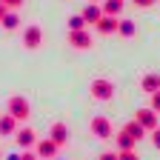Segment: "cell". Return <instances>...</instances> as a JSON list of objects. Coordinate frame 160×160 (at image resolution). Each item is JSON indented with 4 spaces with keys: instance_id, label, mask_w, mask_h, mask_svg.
<instances>
[{
    "instance_id": "6da1fadb",
    "label": "cell",
    "mask_w": 160,
    "mask_h": 160,
    "mask_svg": "<svg viewBox=\"0 0 160 160\" xmlns=\"http://www.w3.org/2000/svg\"><path fill=\"white\" fill-rule=\"evenodd\" d=\"M9 114L14 117V120H26L29 117V103L23 97H12L9 100Z\"/></svg>"
},
{
    "instance_id": "7a4b0ae2",
    "label": "cell",
    "mask_w": 160,
    "mask_h": 160,
    "mask_svg": "<svg viewBox=\"0 0 160 160\" xmlns=\"http://www.w3.org/2000/svg\"><path fill=\"white\" fill-rule=\"evenodd\" d=\"M112 92H114V86L109 83V80H94V83H92V94H94L97 100L112 97Z\"/></svg>"
},
{
    "instance_id": "3957f363",
    "label": "cell",
    "mask_w": 160,
    "mask_h": 160,
    "mask_svg": "<svg viewBox=\"0 0 160 160\" xmlns=\"http://www.w3.org/2000/svg\"><path fill=\"white\" fill-rule=\"evenodd\" d=\"M92 132H94L97 137H103V140H106V137L112 134V129H109V123H106L103 117H97V120H92Z\"/></svg>"
},
{
    "instance_id": "277c9868",
    "label": "cell",
    "mask_w": 160,
    "mask_h": 160,
    "mask_svg": "<svg viewBox=\"0 0 160 160\" xmlns=\"http://www.w3.org/2000/svg\"><path fill=\"white\" fill-rule=\"evenodd\" d=\"M97 29L103 32V34H109V32H114V29H117V20H114L112 14H103V17L97 20Z\"/></svg>"
},
{
    "instance_id": "5b68a950",
    "label": "cell",
    "mask_w": 160,
    "mask_h": 160,
    "mask_svg": "<svg viewBox=\"0 0 160 160\" xmlns=\"http://www.w3.org/2000/svg\"><path fill=\"white\" fill-rule=\"evenodd\" d=\"M137 123L143 126V129H154V112H152V109L137 112Z\"/></svg>"
},
{
    "instance_id": "8992f818",
    "label": "cell",
    "mask_w": 160,
    "mask_h": 160,
    "mask_svg": "<svg viewBox=\"0 0 160 160\" xmlns=\"http://www.w3.org/2000/svg\"><path fill=\"white\" fill-rule=\"evenodd\" d=\"M52 140L60 146V143H66L69 140V129L63 126V123H54V129H52Z\"/></svg>"
},
{
    "instance_id": "52a82bcc",
    "label": "cell",
    "mask_w": 160,
    "mask_h": 160,
    "mask_svg": "<svg viewBox=\"0 0 160 160\" xmlns=\"http://www.w3.org/2000/svg\"><path fill=\"white\" fill-rule=\"evenodd\" d=\"M23 43H26L29 49H34V46L40 43V29H37V26H32V29H26V34H23Z\"/></svg>"
},
{
    "instance_id": "ba28073f",
    "label": "cell",
    "mask_w": 160,
    "mask_h": 160,
    "mask_svg": "<svg viewBox=\"0 0 160 160\" xmlns=\"http://www.w3.org/2000/svg\"><path fill=\"white\" fill-rule=\"evenodd\" d=\"M37 152L43 154V157H52V154L57 152V143H54V140H43V143L37 146Z\"/></svg>"
},
{
    "instance_id": "9c48e42d",
    "label": "cell",
    "mask_w": 160,
    "mask_h": 160,
    "mask_svg": "<svg viewBox=\"0 0 160 160\" xmlns=\"http://www.w3.org/2000/svg\"><path fill=\"white\" fill-rule=\"evenodd\" d=\"M69 40H72V43H74L77 49L89 46V34H86V32H72V37H69Z\"/></svg>"
},
{
    "instance_id": "30bf717a",
    "label": "cell",
    "mask_w": 160,
    "mask_h": 160,
    "mask_svg": "<svg viewBox=\"0 0 160 160\" xmlns=\"http://www.w3.org/2000/svg\"><path fill=\"white\" fill-rule=\"evenodd\" d=\"M143 89H146V92H152V94H154V92H157V89H160V77H157V74H149V77H146V80H143Z\"/></svg>"
},
{
    "instance_id": "8fae6325",
    "label": "cell",
    "mask_w": 160,
    "mask_h": 160,
    "mask_svg": "<svg viewBox=\"0 0 160 160\" xmlns=\"http://www.w3.org/2000/svg\"><path fill=\"white\" fill-rule=\"evenodd\" d=\"M100 17H103V14H100V9H97V6H89V9L83 12V20H86V23H97Z\"/></svg>"
},
{
    "instance_id": "7c38bea8",
    "label": "cell",
    "mask_w": 160,
    "mask_h": 160,
    "mask_svg": "<svg viewBox=\"0 0 160 160\" xmlns=\"http://www.w3.org/2000/svg\"><path fill=\"white\" fill-rule=\"evenodd\" d=\"M17 143H20V146H29V143H34V132H32V129L17 132Z\"/></svg>"
},
{
    "instance_id": "4fadbf2b",
    "label": "cell",
    "mask_w": 160,
    "mask_h": 160,
    "mask_svg": "<svg viewBox=\"0 0 160 160\" xmlns=\"http://www.w3.org/2000/svg\"><path fill=\"white\" fill-rule=\"evenodd\" d=\"M120 9H123V0H106V3H103V12L106 14H117Z\"/></svg>"
},
{
    "instance_id": "5bb4252c",
    "label": "cell",
    "mask_w": 160,
    "mask_h": 160,
    "mask_svg": "<svg viewBox=\"0 0 160 160\" xmlns=\"http://www.w3.org/2000/svg\"><path fill=\"white\" fill-rule=\"evenodd\" d=\"M126 134L134 137V140H140V137H143V126H140V123H129L126 126Z\"/></svg>"
},
{
    "instance_id": "9a60e30c",
    "label": "cell",
    "mask_w": 160,
    "mask_h": 160,
    "mask_svg": "<svg viewBox=\"0 0 160 160\" xmlns=\"http://www.w3.org/2000/svg\"><path fill=\"white\" fill-rule=\"evenodd\" d=\"M117 32H120V34H126V37H132V34H134L132 20H120V23H117Z\"/></svg>"
},
{
    "instance_id": "2e32d148",
    "label": "cell",
    "mask_w": 160,
    "mask_h": 160,
    "mask_svg": "<svg viewBox=\"0 0 160 160\" xmlns=\"http://www.w3.org/2000/svg\"><path fill=\"white\" fill-rule=\"evenodd\" d=\"M12 129H14V117L9 114V117H3V120H0V132H6V134H9Z\"/></svg>"
},
{
    "instance_id": "e0dca14e",
    "label": "cell",
    "mask_w": 160,
    "mask_h": 160,
    "mask_svg": "<svg viewBox=\"0 0 160 160\" xmlns=\"http://www.w3.org/2000/svg\"><path fill=\"white\" fill-rule=\"evenodd\" d=\"M0 23H3L6 29H17V17H14V14H6L3 20H0Z\"/></svg>"
},
{
    "instance_id": "ac0fdd59",
    "label": "cell",
    "mask_w": 160,
    "mask_h": 160,
    "mask_svg": "<svg viewBox=\"0 0 160 160\" xmlns=\"http://www.w3.org/2000/svg\"><path fill=\"white\" fill-rule=\"evenodd\" d=\"M69 23H72V32H80V29H83V23H86V20H83V14H80V17H72Z\"/></svg>"
},
{
    "instance_id": "d6986e66",
    "label": "cell",
    "mask_w": 160,
    "mask_h": 160,
    "mask_svg": "<svg viewBox=\"0 0 160 160\" xmlns=\"http://www.w3.org/2000/svg\"><path fill=\"white\" fill-rule=\"evenodd\" d=\"M152 106H154V109H160V92H154V97H152Z\"/></svg>"
},
{
    "instance_id": "ffe728a7",
    "label": "cell",
    "mask_w": 160,
    "mask_h": 160,
    "mask_svg": "<svg viewBox=\"0 0 160 160\" xmlns=\"http://www.w3.org/2000/svg\"><path fill=\"white\" fill-rule=\"evenodd\" d=\"M120 160H137V154H132V152H123V154H120Z\"/></svg>"
},
{
    "instance_id": "44dd1931",
    "label": "cell",
    "mask_w": 160,
    "mask_h": 160,
    "mask_svg": "<svg viewBox=\"0 0 160 160\" xmlns=\"http://www.w3.org/2000/svg\"><path fill=\"white\" fill-rule=\"evenodd\" d=\"M0 3H6V6H20L23 0H0Z\"/></svg>"
},
{
    "instance_id": "7402d4cb",
    "label": "cell",
    "mask_w": 160,
    "mask_h": 160,
    "mask_svg": "<svg viewBox=\"0 0 160 160\" xmlns=\"http://www.w3.org/2000/svg\"><path fill=\"white\" fill-rule=\"evenodd\" d=\"M134 3H137V6H152L154 0H134Z\"/></svg>"
},
{
    "instance_id": "603a6c76",
    "label": "cell",
    "mask_w": 160,
    "mask_h": 160,
    "mask_svg": "<svg viewBox=\"0 0 160 160\" xmlns=\"http://www.w3.org/2000/svg\"><path fill=\"white\" fill-rule=\"evenodd\" d=\"M154 146L160 149V132H154Z\"/></svg>"
},
{
    "instance_id": "cb8c5ba5",
    "label": "cell",
    "mask_w": 160,
    "mask_h": 160,
    "mask_svg": "<svg viewBox=\"0 0 160 160\" xmlns=\"http://www.w3.org/2000/svg\"><path fill=\"white\" fill-rule=\"evenodd\" d=\"M100 160H117L114 154H103V157H100Z\"/></svg>"
},
{
    "instance_id": "d4e9b609",
    "label": "cell",
    "mask_w": 160,
    "mask_h": 160,
    "mask_svg": "<svg viewBox=\"0 0 160 160\" xmlns=\"http://www.w3.org/2000/svg\"><path fill=\"white\" fill-rule=\"evenodd\" d=\"M6 17V9H3V3H0V20H3Z\"/></svg>"
},
{
    "instance_id": "484cf974",
    "label": "cell",
    "mask_w": 160,
    "mask_h": 160,
    "mask_svg": "<svg viewBox=\"0 0 160 160\" xmlns=\"http://www.w3.org/2000/svg\"><path fill=\"white\" fill-rule=\"evenodd\" d=\"M23 160H34V157H32V154H26V157H23Z\"/></svg>"
}]
</instances>
